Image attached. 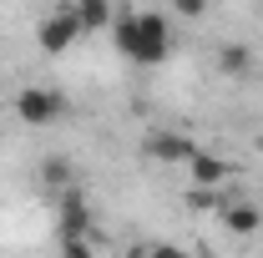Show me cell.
<instances>
[{
  "label": "cell",
  "mask_w": 263,
  "mask_h": 258,
  "mask_svg": "<svg viewBox=\"0 0 263 258\" xmlns=\"http://www.w3.org/2000/svg\"><path fill=\"white\" fill-rule=\"evenodd\" d=\"M111 41L132 66H162L172 56V26L162 10H117L111 15Z\"/></svg>",
  "instance_id": "6da1fadb"
},
{
  "label": "cell",
  "mask_w": 263,
  "mask_h": 258,
  "mask_svg": "<svg viewBox=\"0 0 263 258\" xmlns=\"http://www.w3.org/2000/svg\"><path fill=\"white\" fill-rule=\"evenodd\" d=\"M66 112H71V101L61 86H21L15 91V117L26 127H56V122H66Z\"/></svg>",
  "instance_id": "7a4b0ae2"
},
{
  "label": "cell",
  "mask_w": 263,
  "mask_h": 258,
  "mask_svg": "<svg viewBox=\"0 0 263 258\" xmlns=\"http://www.w3.org/2000/svg\"><path fill=\"white\" fill-rule=\"evenodd\" d=\"M81 41V21H76V5H51L35 26V46L46 56H66L71 46Z\"/></svg>",
  "instance_id": "3957f363"
},
{
  "label": "cell",
  "mask_w": 263,
  "mask_h": 258,
  "mask_svg": "<svg viewBox=\"0 0 263 258\" xmlns=\"http://www.w3.org/2000/svg\"><path fill=\"white\" fill-rule=\"evenodd\" d=\"M56 233H81V238H97V218H91V202L81 188L56 197Z\"/></svg>",
  "instance_id": "277c9868"
},
{
  "label": "cell",
  "mask_w": 263,
  "mask_h": 258,
  "mask_svg": "<svg viewBox=\"0 0 263 258\" xmlns=\"http://www.w3.org/2000/svg\"><path fill=\"white\" fill-rule=\"evenodd\" d=\"M142 152H147V162H162V167H172V162H187L197 157V142L193 137H182V132H152L147 142H142Z\"/></svg>",
  "instance_id": "5b68a950"
},
{
  "label": "cell",
  "mask_w": 263,
  "mask_h": 258,
  "mask_svg": "<svg viewBox=\"0 0 263 258\" xmlns=\"http://www.w3.org/2000/svg\"><path fill=\"white\" fill-rule=\"evenodd\" d=\"M187 177H193V188H228L233 162L218 157V152H202V147H197V157L187 162Z\"/></svg>",
  "instance_id": "8992f818"
},
{
  "label": "cell",
  "mask_w": 263,
  "mask_h": 258,
  "mask_svg": "<svg viewBox=\"0 0 263 258\" xmlns=\"http://www.w3.org/2000/svg\"><path fill=\"white\" fill-rule=\"evenodd\" d=\"M218 218H223V228H228L233 238H253V233L263 228V208L248 202V197H228V208H223Z\"/></svg>",
  "instance_id": "52a82bcc"
},
{
  "label": "cell",
  "mask_w": 263,
  "mask_h": 258,
  "mask_svg": "<svg viewBox=\"0 0 263 258\" xmlns=\"http://www.w3.org/2000/svg\"><path fill=\"white\" fill-rule=\"evenodd\" d=\"M35 177H41V188L51 193V202H56L61 193H71V188H81V182H76V167H71V157H61V152H56V157H41Z\"/></svg>",
  "instance_id": "ba28073f"
},
{
  "label": "cell",
  "mask_w": 263,
  "mask_h": 258,
  "mask_svg": "<svg viewBox=\"0 0 263 258\" xmlns=\"http://www.w3.org/2000/svg\"><path fill=\"white\" fill-rule=\"evenodd\" d=\"M218 71H223L228 81H243V76H253V71H258V56H253V46H248V41H223V46H218Z\"/></svg>",
  "instance_id": "9c48e42d"
},
{
  "label": "cell",
  "mask_w": 263,
  "mask_h": 258,
  "mask_svg": "<svg viewBox=\"0 0 263 258\" xmlns=\"http://www.w3.org/2000/svg\"><path fill=\"white\" fill-rule=\"evenodd\" d=\"M111 5L106 0H76V21H81V35L86 31H111Z\"/></svg>",
  "instance_id": "30bf717a"
},
{
  "label": "cell",
  "mask_w": 263,
  "mask_h": 258,
  "mask_svg": "<svg viewBox=\"0 0 263 258\" xmlns=\"http://www.w3.org/2000/svg\"><path fill=\"white\" fill-rule=\"evenodd\" d=\"M187 208H197V213H223L228 208V193L223 188H187Z\"/></svg>",
  "instance_id": "8fae6325"
},
{
  "label": "cell",
  "mask_w": 263,
  "mask_h": 258,
  "mask_svg": "<svg viewBox=\"0 0 263 258\" xmlns=\"http://www.w3.org/2000/svg\"><path fill=\"white\" fill-rule=\"evenodd\" d=\"M56 253H61V258H97V238H81V233H56Z\"/></svg>",
  "instance_id": "7c38bea8"
},
{
  "label": "cell",
  "mask_w": 263,
  "mask_h": 258,
  "mask_svg": "<svg viewBox=\"0 0 263 258\" xmlns=\"http://www.w3.org/2000/svg\"><path fill=\"white\" fill-rule=\"evenodd\" d=\"M142 258H187V248H182V243H162V238H157V243H147V248H142Z\"/></svg>",
  "instance_id": "4fadbf2b"
},
{
  "label": "cell",
  "mask_w": 263,
  "mask_h": 258,
  "mask_svg": "<svg viewBox=\"0 0 263 258\" xmlns=\"http://www.w3.org/2000/svg\"><path fill=\"white\" fill-rule=\"evenodd\" d=\"M172 10H177V15H182V21H197V15H202V10H208V5H202V0H177V5H172Z\"/></svg>",
  "instance_id": "5bb4252c"
}]
</instances>
